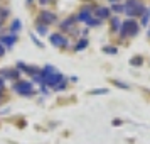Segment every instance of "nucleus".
Returning a JSON list of instances; mask_svg holds the SVG:
<instances>
[{
	"label": "nucleus",
	"instance_id": "1",
	"mask_svg": "<svg viewBox=\"0 0 150 144\" xmlns=\"http://www.w3.org/2000/svg\"><path fill=\"white\" fill-rule=\"evenodd\" d=\"M41 76H42V80H44V85L54 87V88L59 85V83H62L64 80H66V78H64L54 66H51V64L44 66V69L41 71Z\"/></svg>",
	"mask_w": 150,
	"mask_h": 144
},
{
	"label": "nucleus",
	"instance_id": "2",
	"mask_svg": "<svg viewBox=\"0 0 150 144\" xmlns=\"http://www.w3.org/2000/svg\"><path fill=\"white\" fill-rule=\"evenodd\" d=\"M125 14L127 15H142L145 12V7H143L142 2H138V0H127L125 4Z\"/></svg>",
	"mask_w": 150,
	"mask_h": 144
},
{
	"label": "nucleus",
	"instance_id": "3",
	"mask_svg": "<svg viewBox=\"0 0 150 144\" xmlns=\"http://www.w3.org/2000/svg\"><path fill=\"white\" fill-rule=\"evenodd\" d=\"M138 34V26H137L135 21H128L122 22V27H120V36L122 37H132V36H137Z\"/></svg>",
	"mask_w": 150,
	"mask_h": 144
},
{
	"label": "nucleus",
	"instance_id": "4",
	"mask_svg": "<svg viewBox=\"0 0 150 144\" xmlns=\"http://www.w3.org/2000/svg\"><path fill=\"white\" fill-rule=\"evenodd\" d=\"M14 92H17L19 95H32V83L29 82H17L14 83Z\"/></svg>",
	"mask_w": 150,
	"mask_h": 144
},
{
	"label": "nucleus",
	"instance_id": "5",
	"mask_svg": "<svg viewBox=\"0 0 150 144\" xmlns=\"http://www.w3.org/2000/svg\"><path fill=\"white\" fill-rule=\"evenodd\" d=\"M49 41L56 48H68V37H64L62 34H52L49 37Z\"/></svg>",
	"mask_w": 150,
	"mask_h": 144
},
{
	"label": "nucleus",
	"instance_id": "6",
	"mask_svg": "<svg viewBox=\"0 0 150 144\" xmlns=\"http://www.w3.org/2000/svg\"><path fill=\"white\" fill-rule=\"evenodd\" d=\"M39 19L42 21V24H46V26H49V24H54L56 21H57V17H56V14H52V12H49V10H42L41 15H39Z\"/></svg>",
	"mask_w": 150,
	"mask_h": 144
},
{
	"label": "nucleus",
	"instance_id": "7",
	"mask_svg": "<svg viewBox=\"0 0 150 144\" xmlns=\"http://www.w3.org/2000/svg\"><path fill=\"white\" fill-rule=\"evenodd\" d=\"M89 19H91V7H89V5H84V7H81V10H79L78 21L79 22H88Z\"/></svg>",
	"mask_w": 150,
	"mask_h": 144
},
{
	"label": "nucleus",
	"instance_id": "8",
	"mask_svg": "<svg viewBox=\"0 0 150 144\" xmlns=\"http://www.w3.org/2000/svg\"><path fill=\"white\" fill-rule=\"evenodd\" d=\"M15 41H17V36H15V34H10V36H2V37H0V44H2V46L5 44L7 48H12V46L15 44Z\"/></svg>",
	"mask_w": 150,
	"mask_h": 144
},
{
	"label": "nucleus",
	"instance_id": "9",
	"mask_svg": "<svg viewBox=\"0 0 150 144\" xmlns=\"http://www.w3.org/2000/svg\"><path fill=\"white\" fill-rule=\"evenodd\" d=\"M0 78H12V80H15V78H19V69H15V68L2 69L0 71Z\"/></svg>",
	"mask_w": 150,
	"mask_h": 144
},
{
	"label": "nucleus",
	"instance_id": "10",
	"mask_svg": "<svg viewBox=\"0 0 150 144\" xmlns=\"http://www.w3.org/2000/svg\"><path fill=\"white\" fill-rule=\"evenodd\" d=\"M17 68H21V69H24L27 75H32V76H35V75H39L42 69H39V68H34V66H25L24 63H17Z\"/></svg>",
	"mask_w": 150,
	"mask_h": 144
},
{
	"label": "nucleus",
	"instance_id": "11",
	"mask_svg": "<svg viewBox=\"0 0 150 144\" xmlns=\"http://www.w3.org/2000/svg\"><path fill=\"white\" fill-rule=\"evenodd\" d=\"M96 15H98V19H108V17H110V9L98 7V9H96Z\"/></svg>",
	"mask_w": 150,
	"mask_h": 144
},
{
	"label": "nucleus",
	"instance_id": "12",
	"mask_svg": "<svg viewBox=\"0 0 150 144\" xmlns=\"http://www.w3.org/2000/svg\"><path fill=\"white\" fill-rule=\"evenodd\" d=\"M73 22H74V17H69V19H66V21L61 24V29H64V31H66V29H71V27H73Z\"/></svg>",
	"mask_w": 150,
	"mask_h": 144
},
{
	"label": "nucleus",
	"instance_id": "13",
	"mask_svg": "<svg viewBox=\"0 0 150 144\" xmlns=\"http://www.w3.org/2000/svg\"><path fill=\"white\" fill-rule=\"evenodd\" d=\"M88 46V39H79V42L74 46V51H81V49H84Z\"/></svg>",
	"mask_w": 150,
	"mask_h": 144
},
{
	"label": "nucleus",
	"instance_id": "14",
	"mask_svg": "<svg viewBox=\"0 0 150 144\" xmlns=\"http://www.w3.org/2000/svg\"><path fill=\"white\" fill-rule=\"evenodd\" d=\"M150 21V9H145V12L142 14V24L147 26V22Z\"/></svg>",
	"mask_w": 150,
	"mask_h": 144
},
{
	"label": "nucleus",
	"instance_id": "15",
	"mask_svg": "<svg viewBox=\"0 0 150 144\" xmlns=\"http://www.w3.org/2000/svg\"><path fill=\"white\" fill-rule=\"evenodd\" d=\"M111 10L116 12V14H122V12H125V5H122V4H113Z\"/></svg>",
	"mask_w": 150,
	"mask_h": 144
},
{
	"label": "nucleus",
	"instance_id": "16",
	"mask_svg": "<svg viewBox=\"0 0 150 144\" xmlns=\"http://www.w3.org/2000/svg\"><path fill=\"white\" fill-rule=\"evenodd\" d=\"M142 63H143L142 56H135V58H132V59H130V64H133V66H140Z\"/></svg>",
	"mask_w": 150,
	"mask_h": 144
},
{
	"label": "nucleus",
	"instance_id": "17",
	"mask_svg": "<svg viewBox=\"0 0 150 144\" xmlns=\"http://www.w3.org/2000/svg\"><path fill=\"white\" fill-rule=\"evenodd\" d=\"M21 21H19V19H15L14 22H12V26H10V29H12V32H19V31H21Z\"/></svg>",
	"mask_w": 150,
	"mask_h": 144
},
{
	"label": "nucleus",
	"instance_id": "18",
	"mask_svg": "<svg viewBox=\"0 0 150 144\" xmlns=\"http://www.w3.org/2000/svg\"><path fill=\"white\" fill-rule=\"evenodd\" d=\"M120 27H122V22L118 21L116 17H113V19H111V29H113V31H118Z\"/></svg>",
	"mask_w": 150,
	"mask_h": 144
},
{
	"label": "nucleus",
	"instance_id": "19",
	"mask_svg": "<svg viewBox=\"0 0 150 144\" xmlns=\"http://www.w3.org/2000/svg\"><path fill=\"white\" fill-rule=\"evenodd\" d=\"M91 93H93V95H105V93H108V90L106 88H96V90H93Z\"/></svg>",
	"mask_w": 150,
	"mask_h": 144
},
{
	"label": "nucleus",
	"instance_id": "20",
	"mask_svg": "<svg viewBox=\"0 0 150 144\" xmlns=\"http://www.w3.org/2000/svg\"><path fill=\"white\" fill-rule=\"evenodd\" d=\"M103 51H105V53H108V54H116V48H115V46H106Z\"/></svg>",
	"mask_w": 150,
	"mask_h": 144
},
{
	"label": "nucleus",
	"instance_id": "21",
	"mask_svg": "<svg viewBox=\"0 0 150 144\" xmlns=\"http://www.w3.org/2000/svg\"><path fill=\"white\" fill-rule=\"evenodd\" d=\"M86 24H88L89 27H95V26H100V19H89V21L86 22Z\"/></svg>",
	"mask_w": 150,
	"mask_h": 144
},
{
	"label": "nucleus",
	"instance_id": "22",
	"mask_svg": "<svg viewBox=\"0 0 150 144\" xmlns=\"http://www.w3.org/2000/svg\"><path fill=\"white\" fill-rule=\"evenodd\" d=\"M37 32L41 36H44L46 32H47V26H37Z\"/></svg>",
	"mask_w": 150,
	"mask_h": 144
},
{
	"label": "nucleus",
	"instance_id": "23",
	"mask_svg": "<svg viewBox=\"0 0 150 144\" xmlns=\"http://www.w3.org/2000/svg\"><path fill=\"white\" fill-rule=\"evenodd\" d=\"M8 15V9H2L0 10V19H4V17H7Z\"/></svg>",
	"mask_w": 150,
	"mask_h": 144
},
{
	"label": "nucleus",
	"instance_id": "24",
	"mask_svg": "<svg viewBox=\"0 0 150 144\" xmlns=\"http://www.w3.org/2000/svg\"><path fill=\"white\" fill-rule=\"evenodd\" d=\"M116 87H120V88H128V85L127 83H122V82H115Z\"/></svg>",
	"mask_w": 150,
	"mask_h": 144
},
{
	"label": "nucleus",
	"instance_id": "25",
	"mask_svg": "<svg viewBox=\"0 0 150 144\" xmlns=\"http://www.w3.org/2000/svg\"><path fill=\"white\" fill-rule=\"evenodd\" d=\"M64 87H66V80H64V82H62V83H59V85L56 87V90H62V88H64Z\"/></svg>",
	"mask_w": 150,
	"mask_h": 144
},
{
	"label": "nucleus",
	"instance_id": "26",
	"mask_svg": "<svg viewBox=\"0 0 150 144\" xmlns=\"http://www.w3.org/2000/svg\"><path fill=\"white\" fill-rule=\"evenodd\" d=\"M4 54H5V48H4V46L0 44V56H4Z\"/></svg>",
	"mask_w": 150,
	"mask_h": 144
},
{
	"label": "nucleus",
	"instance_id": "27",
	"mask_svg": "<svg viewBox=\"0 0 150 144\" xmlns=\"http://www.w3.org/2000/svg\"><path fill=\"white\" fill-rule=\"evenodd\" d=\"M39 2H41V5H46V4H49V2H51V0H39Z\"/></svg>",
	"mask_w": 150,
	"mask_h": 144
},
{
	"label": "nucleus",
	"instance_id": "28",
	"mask_svg": "<svg viewBox=\"0 0 150 144\" xmlns=\"http://www.w3.org/2000/svg\"><path fill=\"white\" fill-rule=\"evenodd\" d=\"M0 90H4V78H0Z\"/></svg>",
	"mask_w": 150,
	"mask_h": 144
},
{
	"label": "nucleus",
	"instance_id": "29",
	"mask_svg": "<svg viewBox=\"0 0 150 144\" xmlns=\"http://www.w3.org/2000/svg\"><path fill=\"white\" fill-rule=\"evenodd\" d=\"M116 2H120V0H110V4H116Z\"/></svg>",
	"mask_w": 150,
	"mask_h": 144
},
{
	"label": "nucleus",
	"instance_id": "30",
	"mask_svg": "<svg viewBox=\"0 0 150 144\" xmlns=\"http://www.w3.org/2000/svg\"><path fill=\"white\" fill-rule=\"evenodd\" d=\"M27 4H32V0H27Z\"/></svg>",
	"mask_w": 150,
	"mask_h": 144
},
{
	"label": "nucleus",
	"instance_id": "31",
	"mask_svg": "<svg viewBox=\"0 0 150 144\" xmlns=\"http://www.w3.org/2000/svg\"><path fill=\"white\" fill-rule=\"evenodd\" d=\"M149 37H150V29H149Z\"/></svg>",
	"mask_w": 150,
	"mask_h": 144
},
{
	"label": "nucleus",
	"instance_id": "32",
	"mask_svg": "<svg viewBox=\"0 0 150 144\" xmlns=\"http://www.w3.org/2000/svg\"><path fill=\"white\" fill-rule=\"evenodd\" d=\"M0 97H2V90H0Z\"/></svg>",
	"mask_w": 150,
	"mask_h": 144
},
{
	"label": "nucleus",
	"instance_id": "33",
	"mask_svg": "<svg viewBox=\"0 0 150 144\" xmlns=\"http://www.w3.org/2000/svg\"><path fill=\"white\" fill-rule=\"evenodd\" d=\"M0 24H2V19H0Z\"/></svg>",
	"mask_w": 150,
	"mask_h": 144
}]
</instances>
